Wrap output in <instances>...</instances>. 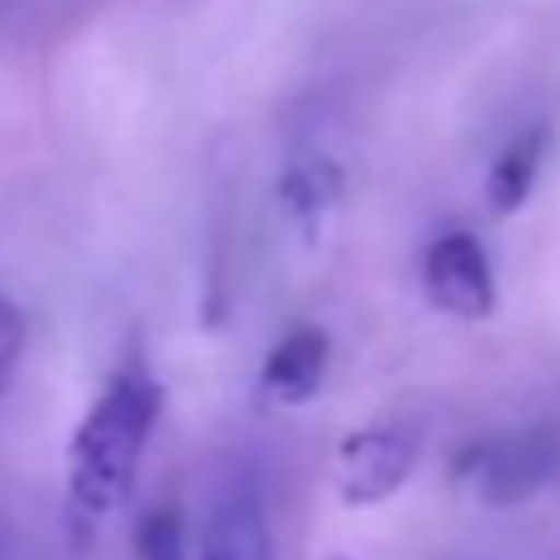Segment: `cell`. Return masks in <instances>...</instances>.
<instances>
[{"label":"cell","mask_w":560,"mask_h":560,"mask_svg":"<svg viewBox=\"0 0 560 560\" xmlns=\"http://www.w3.org/2000/svg\"><path fill=\"white\" fill-rule=\"evenodd\" d=\"M199 560H273L264 497L254 487H229L199 526Z\"/></svg>","instance_id":"obj_5"},{"label":"cell","mask_w":560,"mask_h":560,"mask_svg":"<svg viewBox=\"0 0 560 560\" xmlns=\"http://www.w3.org/2000/svg\"><path fill=\"white\" fill-rule=\"evenodd\" d=\"M546 149H550V129L530 125L497 154V164H491V174H487V209L497 213V219H511V213L526 209L530 189H536V179H540V164H546Z\"/></svg>","instance_id":"obj_7"},{"label":"cell","mask_w":560,"mask_h":560,"mask_svg":"<svg viewBox=\"0 0 560 560\" xmlns=\"http://www.w3.org/2000/svg\"><path fill=\"white\" fill-rule=\"evenodd\" d=\"M332 560H348V556H332Z\"/></svg>","instance_id":"obj_11"},{"label":"cell","mask_w":560,"mask_h":560,"mask_svg":"<svg viewBox=\"0 0 560 560\" xmlns=\"http://www.w3.org/2000/svg\"><path fill=\"white\" fill-rule=\"evenodd\" d=\"M556 476H560V436L550 427L481 436V442H471L456 456V481L491 511L526 506Z\"/></svg>","instance_id":"obj_2"},{"label":"cell","mask_w":560,"mask_h":560,"mask_svg":"<svg viewBox=\"0 0 560 560\" xmlns=\"http://www.w3.org/2000/svg\"><path fill=\"white\" fill-rule=\"evenodd\" d=\"M21 358H25V313L0 293V397L11 392L15 372H21Z\"/></svg>","instance_id":"obj_10"},{"label":"cell","mask_w":560,"mask_h":560,"mask_svg":"<svg viewBox=\"0 0 560 560\" xmlns=\"http://www.w3.org/2000/svg\"><path fill=\"white\" fill-rule=\"evenodd\" d=\"M338 194H342V174H338V164L323 159V154L293 159V164L283 170V179H278L283 213L307 233V238L323 229V219H328V209L338 203Z\"/></svg>","instance_id":"obj_8"},{"label":"cell","mask_w":560,"mask_h":560,"mask_svg":"<svg viewBox=\"0 0 560 560\" xmlns=\"http://www.w3.org/2000/svg\"><path fill=\"white\" fill-rule=\"evenodd\" d=\"M159 407H164L159 382L144 368H125L80 417L65 446V511H70L74 536H90L129 501Z\"/></svg>","instance_id":"obj_1"},{"label":"cell","mask_w":560,"mask_h":560,"mask_svg":"<svg viewBox=\"0 0 560 560\" xmlns=\"http://www.w3.org/2000/svg\"><path fill=\"white\" fill-rule=\"evenodd\" d=\"M135 560H189V536L174 506H154L135 521Z\"/></svg>","instance_id":"obj_9"},{"label":"cell","mask_w":560,"mask_h":560,"mask_svg":"<svg viewBox=\"0 0 560 560\" xmlns=\"http://www.w3.org/2000/svg\"><path fill=\"white\" fill-rule=\"evenodd\" d=\"M422 293L456 323H487L497 313V268L471 229L436 233L422 254Z\"/></svg>","instance_id":"obj_3"},{"label":"cell","mask_w":560,"mask_h":560,"mask_svg":"<svg viewBox=\"0 0 560 560\" xmlns=\"http://www.w3.org/2000/svg\"><path fill=\"white\" fill-rule=\"evenodd\" d=\"M328 332L323 328H293L288 338H278L264 358V372H258V387H264L268 402L278 407H303L313 402L323 382H328Z\"/></svg>","instance_id":"obj_6"},{"label":"cell","mask_w":560,"mask_h":560,"mask_svg":"<svg viewBox=\"0 0 560 560\" xmlns=\"http://www.w3.org/2000/svg\"><path fill=\"white\" fill-rule=\"evenodd\" d=\"M417 466V432L402 422H372L358 427L338 442V497L342 506L362 511V506H382L387 497L407 487V476Z\"/></svg>","instance_id":"obj_4"}]
</instances>
